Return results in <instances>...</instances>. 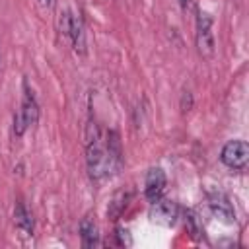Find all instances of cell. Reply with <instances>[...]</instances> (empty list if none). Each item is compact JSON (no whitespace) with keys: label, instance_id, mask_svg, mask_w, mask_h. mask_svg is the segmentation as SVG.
<instances>
[{"label":"cell","instance_id":"3957f363","mask_svg":"<svg viewBox=\"0 0 249 249\" xmlns=\"http://www.w3.org/2000/svg\"><path fill=\"white\" fill-rule=\"evenodd\" d=\"M214 33H212V18L206 12L196 14V49L204 58L214 54Z\"/></svg>","mask_w":249,"mask_h":249},{"label":"cell","instance_id":"9c48e42d","mask_svg":"<svg viewBox=\"0 0 249 249\" xmlns=\"http://www.w3.org/2000/svg\"><path fill=\"white\" fill-rule=\"evenodd\" d=\"M105 150H107V160H109V167L111 171L121 167V160H123V150H121V140L119 134L115 130H109L105 136Z\"/></svg>","mask_w":249,"mask_h":249},{"label":"cell","instance_id":"e0dca14e","mask_svg":"<svg viewBox=\"0 0 249 249\" xmlns=\"http://www.w3.org/2000/svg\"><path fill=\"white\" fill-rule=\"evenodd\" d=\"M181 4H183V6H187V4H189V0H181Z\"/></svg>","mask_w":249,"mask_h":249},{"label":"cell","instance_id":"4fadbf2b","mask_svg":"<svg viewBox=\"0 0 249 249\" xmlns=\"http://www.w3.org/2000/svg\"><path fill=\"white\" fill-rule=\"evenodd\" d=\"M185 226H187L189 235H191L195 241H198V239L202 237V228H200L198 218H196V214H195L193 210H187V212H185Z\"/></svg>","mask_w":249,"mask_h":249},{"label":"cell","instance_id":"52a82bcc","mask_svg":"<svg viewBox=\"0 0 249 249\" xmlns=\"http://www.w3.org/2000/svg\"><path fill=\"white\" fill-rule=\"evenodd\" d=\"M177 212L179 210H177V204L173 200L160 198V200L152 202L150 216H152V222H158V224H163V226H171L175 222V218H177Z\"/></svg>","mask_w":249,"mask_h":249},{"label":"cell","instance_id":"8fae6325","mask_svg":"<svg viewBox=\"0 0 249 249\" xmlns=\"http://www.w3.org/2000/svg\"><path fill=\"white\" fill-rule=\"evenodd\" d=\"M80 237H82V245L84 247H95L99 243L97 239V228L89 218H84L80 222Z\"/></svg>","mask_w":249,"mask_h":249},{"label":"cell","instance_id":"7a4b0ae2","mask_svg":"<svg viewBox=\"0 0 249 249\" xmlns=\"http://www.w3.org/2000/svg\"><path fill=\"white\" fill-rule=\"evenodd\" d=\"M220 160L230 169H245L249 161V146L243 140H230L220 152Z\"/></svg>","mask_w":249,"mask_h":249},{"label":"cell","instance_id":"8992f818","mask_svg":"<svg viewBox=\"0 0 249 249\" xmlns=\"http://www.w3.org/2000/svg\"><path fill=\"white\" fill-rule=\"evenodd\" d=\"M208 206L212 210L214 216H218L222 222L226 224H233L235 222V210L231 206V202L228 200V196H224L222 193H214L208 196Z\"/></svg>","mask_w":249,"mask_h":249},{"label":"cell","instance_id":"5bb4252c","mask_svg":"<svg viewBox=\"0 0 249 249\" xmlns=\"http://www.w3.org/2000/svg\"><path fill=\"white\" fill-rule=\"evenodd\" d=\"M117 239H119V245H130V237H128V231L119 228L117 230Z\"/></svg>","mask_w":249,"mask_h":249},{"label":"cell","instance_id":"277c9868","mask_svg":"<svg viewBox=\"0 0 249 249\" xmlns=\"http://www.w3.org/2000/svg\"><path fill=\"white\" fill-rule=\"evenodd\" d=\"M18 113L25 126H33L39 121V103H37L33 91L29 89L27 82H23V99H21V109Z\"/></svg>","mask_w":249,"mask_h":249},{"label":"cell","instance_id":"ba28073f","mask_svg":"<svg viewBox=\"0 0 249 249\" xmlns=\"http://www.w3.org/2000/svg\"><path fill=\"white\" fill-rule=\"evenodd\" d=\"M66 37H70L76 53H86V31H84V21H82L80 14L70 16V25H68Z\"/></svg>","mask_w":249,"mask_h":249},{"label":"cell","instance_id":"30bf717a","mask_svg":"<svg viewBox=\"0 0 249 249\" xmlns=\"http://www.w3.org/2000/svg\"><path fill=\"white\" fill-rule=\"evenodd\" d=\"M14 222H16V228L23 233V235H31L33 233V218L31 214L27 212L25 204L19 200L16 202V208H14Z\"/></svg>","mask_w":249,"mask_h":249},{"label":"cell","instance_id":"2e32d148","mask_svg":"<svg viewBox=\"0 0 249 249\" xmlns=\"http://www.w3.org/2000/svg\"><path fill=\"white\" fill-rule=\"evenodd\" d=\"M39 2H41L43 6H49V4H51V0H39Z\"/></svg>","mask_w":249,"mask_h":249},{"label":"cell","instance_id":"5b68a950","mask_svg":"<svg viewBox=\"0 0 249 249\" xmlns=\"http://www.w3.org/2000/svg\"><path fill=\"white\" fill-rule=\"evenodd\" d=\"M144 195L150 202H156L163 196V189H165V173L160 167H152L146 175V183H144Z\"/></svg>","mask_w":249,"mask_h":249},{"label":"cell","instance_id":"ac0fdd59","mask_svg":"<svg viewBox=\"0 0 249 249\" xmlns=\"http://www.w3.org/2000/svg\"><path fill=\"white\" fill-rule=\"evenodd\" d=\"M0 70H2V53H0Z\"/></svg>","mask_w":249,"mask_h":249},{"label":"cell","instance_id":"6da1fadb","mask_svg":"<svg viewBox=\"0 0 249 249\" xmlns=\"http://www.w3.org/2000/svg\"><path fill=\"white\" fill-rule=\"evenodd\" d=\"M86 163H88L89 177L93 181L103 179L111 171L107 150H105V140L101 138V132L93 121H89L86 128Z\"/></svg>","mask_w":249,"mask_h":249},{"label":"cell","instance_id":"7c38bea8","mask_svg":"<svg viewBox=\"0 0 249 249\" xmlns=\"http://www.w3.org/2000/svg\"><path fill=\"white\" fill-rule=\"evenodd\" d=\"M128 198H130V195H128V193H119V195H115V196H113V200L109 202L107 216H109L111 220H117V218L123 214V210L126 208Z\"/></svg>","mask_w":249,"mask_h":249},{"label":"cell","instance_id":"9a60e30c","mask_svg":"<svg viewBox=\"0 0 249 249\" xmlns=\"http://www.w3.org/2000/svg\"><path fill=\"white\" fill-rule=\"evenodd\" d=\"M191 103H193V101H191V93H189V91H185V93H183L181 109H183V111H189V109H191Z\"/></svg>","mask_w":249,"mask_h":249}]
</instances>
